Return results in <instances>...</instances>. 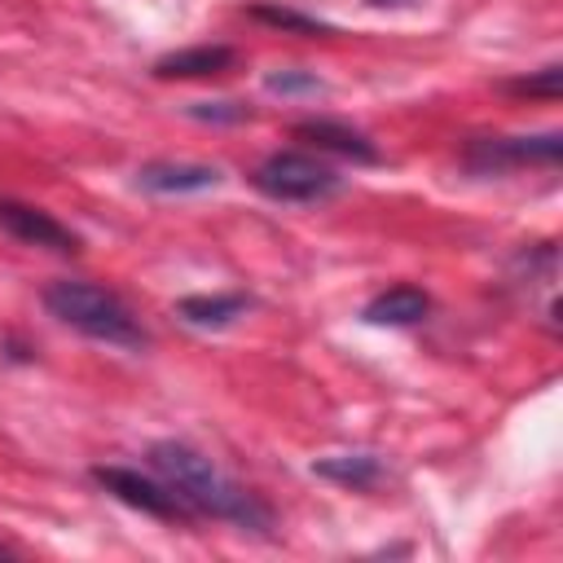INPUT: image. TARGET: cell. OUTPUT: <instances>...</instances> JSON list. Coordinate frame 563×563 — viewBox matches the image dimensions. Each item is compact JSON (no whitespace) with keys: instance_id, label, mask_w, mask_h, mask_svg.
Listing matches in <instances>:
<instances>
[{"instance_id":"6da1fadb","label":"cell","mask_w":563,"mask_h":563,"mask_svg":"<svg viewBox=\"0 0 563 563\" xmlns=\"http://www.w3.org/2000/svg\"><path fill=\"white\" fill-rule=\"evenodd\" d=\"M150 466H154V475H163L176 488V497L194 515H211V519H224V523L251 528V532L273 528V510L246 484L224 475L207 453H198L180 440H158V444H150Z\"/></svg>"},{"instance_id":"7a4b0ae2","label":"cell","mask_w":563,"mask_h":563,"mask_svg":"<svg viewBox=\"0 0 563 563\" xmlns=\"http://www.w3.org/2000/svg\"><path fill=\"white\" fill-rule=\"evenodd\" d=\"M44 308L62 325H70V330H79V334H88L97 343L128 347V352H141L150 343L141 317L114 290H106L97 282H53L44 290Z\"/></svg>"},{"instance_id":"3957f363","label":"cell","mask_w":563,"mask_h":563,"mask_svg":"<svg viewBox=\"0 0 563 563\" xmlns=\"http://www.w3.org/2000/svg\"><path fill=\"white\" fill-rule=\"evenodd\" d=\"M251 185L273 202H321V198L339 194L343 180L334 167H325L321 158H312L303 150H277L251 172Z\"/></svg>"},{"instance_id":"277c9868","label":"cell","mask_w":563,"mask_h":563,"mask_svg":"<svg viewBox=\"0 0 563 563\" xmlns=\"http://www.w3.org/2000/svg\"><path fill=\"white\" fill-rule=\"evenodd\" d=\"M92 479H97L114 501H123V506H132V510H141V515H150V519L176 523V519H189V515H194V510L176 497V488H172L163 475L150 479V475L132 471V466H92Z\"/></svg>"},{"instance_id":"5b68a950","label":"cell","mask_w":563,"mask_h":563,"mask_svg":"<svg viewBox=\"0 0 563 563\" xmlns=\"http://www.w3.org/2000/svg\"><path fill=\"white\" fill-rule=\"evenodd\" d=\"M559 154H563L559 132H541V136H475L462 158L471 172H506V167H523V163L554 167Z\"/></svg>"},{"instance_id":"8992f818","label":"cell","mask_w":563,"mask_h":563,"mask_svg":"<svg viewBox=\"0 0 563 563\" xmlns=\"http://www.w3.org/2000/svg\"><path fill=\"white\" fill-rule=\"evenodd\" d=\"M0 229L13 242L40 246V251H53V255H75L79 251V233L70 224H62L53 211L31 207L22 198H0Z\"/></svg>"},{"instance_id":"52a82bcc","label":"cell","mask_w":563,"mask_h":563,"mask_svg":"<svg viewBox=\"0 0 563 563\" xmlns=\"http://www.w3.org/2000/svg\"><path fill=\"white\" fill-rule=\"evenodd\" d=\"M295 141L312 145V150H325V154H339V158H352V163H378V150L369 145L365 132L347 128V123H334V119H303L290 128Z\"/></svg>"},{"instance_id":"ba28073f","label":"cell","mask_w":563,"mask_h":563,"mask_svg":"<svg viewBox=\"0 0 563 563\" xmlns=\"http://www.w3.org/2000/svg\"><path fill=\"white\" fill-rule=\"evenodd\" d=\"M136 185L150 189V194H202V189H216L220 185V167L158 158V163L136 167Z\"/></svg>"},{"instance_id":"9c48e42d","label":"cell","mask_w":563,"mask_h":563,"mask_svg":"<svg viewBox=\"0 0 563 563\" xmlns=\"http://www.w3.org/2000/svg\"><path fill=\"white\" fill-rule=\"evenodd\" d=\"M238 62V53L229 44H194V48H176L167 57L154 62L158 79H207V75H224Z\"/></svg>"},{"instance_id":"30bf717a","label":"cell","mask_w":563,"mask_h":563,"mask_svg":"<svg viewBox=\"0 0 563 563\" xmlns=\"http://www.w3.org/2000/svg\"><path fill=\"white\" fill-rule=\"evenodd\" d=\"M431 312V299L418 286H387L383 295H374L365 303V321L369 325H418Z\"/></svg>"},{"instance_id":"8fae6325","label":"cell","mask_w":563,"mask_h":563,"mask_svg":"<svg viewBox=\"0 0 563 563\" xmlns=\"http://www.w3.org/2000/svg\"><path fill=\"white\" fill-rule=\"evenodd\" d=\"M246 308H251V299L238 295V290H224V295H185L176 303V317L185 325H198V330H220V325H233Z\"/></svg>"},{"instance_id":"7c38bea8","label":"cell","mask_w":563,"mask_h":563,"mask_svg":"<svg viewBox=\"0 0 563 563\" xmlns=\"http://www.w3.org/2000/svg\"><path fill=\"white\" fill-rule=\"evenodd\" d=\"M312 475L365 493V488H374L383 479V462H378V453H330V457L312 462Z\"/></svg>"},{"instance_id":"4fadbf2b","label":"cell","mask_w":563,"mask_h":563,"mask_svg":"<svg viewBox=\"0 0 563 563\" xmlns=\"http://www.w3.org/2000/svg\"><path fill=\"white\" fill-rule=\"evenodd\" d=\"M251 18H260L268 26H282V31H295V35H321V31H330L325 22H317L308 13H295V9H277V4H255Z\"/></svg>"},{"instance_id":"5bb4252c","label":"cell","mask_w":563,"mask_h":563,"mask_svg":"<svg viewBox=\"0 0 563 563\" xmlns=\"http://www.w3.org/2000/svg\"><path fill=\"white\" fill-rule=\"evenodd\" d=\"M268 92H282V97H295V92H321V79L312 70H277L264 79Z\"/></svg>"},{"instance_id":"9a60e30c","label":"cell","mask_w":563,"mask_h":563,"mask_svg":"<svg viewBox=\"0 0 563 563\" xmlns=\"http://www.w3.org/2000/svg\"><path fill=\"white\" fill-rule=\"evenodd\" d=\"M189 114L202 119V123H242L246 106H238V101H198V106H189Z\"/></svg>"},{"instance_id":"2e32d148","label":"cell","mask_w":563,"mask_h":563,"mask_svg":"<svg viewBox=\"0 0 563 563\" xmlns=\"http://www.w3.org/2000/svg\"><path fill=\"white\" fill-rule=\"evenodd\" d=\"M510 88H515V92H528V97H554V92H559V66H545V70L532 75V79H515Z\"/></svg>"},{"instance_id":"e0dca14e","label":"cell","mask_w":563,"mask_h":563,"mask_svg":"<svg viewBox=\"0 0 563 563\" xmlns=\"http://www.w3.org/2000/svg\"><path fill=\"white\" fill-rule=\"evenodd\" d=\"M369 4H405V0H369Z\"/></svg>"},{"instance_id":"ac0fdd59","label":"cell","mask_w":563,"mask_h":563,"mask_svg":"<svg viewBox=\"0 0 563 563\" xmlns=\"http://www.w3.org/2000/svg\"><path fill=\"white\" fill-rule=\"evenodd\" d=\"M9 554H13V550H9V545H4V541H0V559H9Z\"/></svg>"}]
</instances>
